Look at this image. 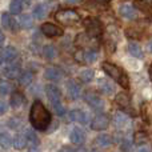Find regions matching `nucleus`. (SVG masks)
Segmentation results:
<instances>
[{
	"instance_id": "obj_12",
	"label": "nucleus",
	"mask_w": 152,
	"mask_h": 152,
	"mask_svg": "<svg viewBox=\"0 0 152 152\" xmlns=\"http://www.w3.org/2000/svg\"><path fill=\"white\" fill-rule=\"evenodd\" d=\"M119 12H120V15L123 16L124 19H127V20H134L137 16L136 10L129 4H121L120 8H119Z\"/></svg>"
},
{
	"instance_id": "obj_17",
	"label": "nucleus",
	"mask_w": 152,
	"mask_h": 152,
	"mask_svg": "<svg viewBox=\"0 0 152 152\" xmlns=\"http://www.w3.org/2000/svg\"><path fill=\"white\" fill-rule=\"evenodd\" d=\"M113 123L118 128H123V127H127L129 124V118L123 112H116L113 115Z\"/></svg>"
},
{
	"instance_id": "obj_10",
	"label": "nucleus",
	"mask_w": 152,
	"mask_h": 152,
	"mask_svg": "<svg viewBox=\"0 0 152 152\" xmlns=\"http://www.w3.org/2000/svg\"><path fill=\"white\" fill-rule=\"evenodd\" d=\"M68 118L71 121H77V123H81V124H87L89 121L88 113L80 110H72L68 113Z\"/></svg>"
},
{
	"instance_id": "obj_15",
	"label": "nucleus",
	"mask_w": 152,
	"mask_h": 152,
	"mask_svg": "<svg viewBox=\"0 0 152 152\" xmlns=\"http://www.w3.org/2000/svg\"><path fill=\"white\" fill-rule=\"evenodd\" d=\"M87 34L92 37H97L102 35V27L97 20H91L87 23Z\"/></svg>"
},
{
	"instance_id": "obj_6",
	"label": "nucleus",
	"mask_w": 152,
	"mask_h": 152,
	"mask_svg": "<svg viewBox=\"0 0 152 152\" xmlns=\"http://www.w3.org/2000/svg\"><path fill=\"white\" fill-rule=\"evenodd\" d=\"M42 32L47 37H56V36H63V29L60 27L55 26L52 23H44L42 24Z\"/></svg>"
},
{
	"instance_id": "obj_18",
	"label": "nucleus",
	"mask_w": 152,
	"mask_h": 152,
	"mask_svg": "<svg viewBox=\"0 0 152 152\" xmlns=\"http://www.w3.org/2000/svg\"><path fill=\"white\" fill-rule=\"evenodd\" d=\"M84 139H86V135H84V132L79 127H75L71 131V135H69L71 143H74V144H81L84 142Z\"/></svg>"
},
{
	"instance_id": "obj_3",
	"label": "nucleus",
	"mask_w": 152,
	"mask_h": 152,
	"mask_svg": "<svg viewBox=\"0 0 152 152\" xmlns=\"http://www.w3.org/2000/svg\"><path fill=\"white\" fill-rule=\"evenodd\" d=\"M55 19L63 26H74V24L79 23L80 16L74 10H60L56 12Z\"/></svg>"
},
{
	"instance_id": "obj_35",
	"label": "nucleus",
	"mask_w": 152,
	"mask_h": 152,
	"mask_svg": "<svg viewBox=\"0 0 152 152\" xmlns=\"http://www.w3.org/2000/svg\"><path fill=\"white\" fill-rule=\"evenodd\" d=\"M97 59V52L95 50L86 51V63H94Z\"/></svg>"
},
{
	"instance_id": "obj_14",
	"label": "nucleus",
	"mask_w": 152,
	"mask_h": 152,
	"mask_svg": "<svg viewBox=\"0 0 152 152\" xmlns=\"http://www.w3.org/2000/svg\"><path fill=\"white\" fill-rule=\"evenodd\" d=\"M67 91H68V95L71 99H79L81 95V89H80V86H79L77 83H76L75 80H69L68 83H67Z\"/></svg>"
},
{
	"instance_id": "obj_31",
	"label": "nucleus",
	"mask_w": 152,
	"mask_h": 152,
	"mask_svg": "<svg viewBox=\"0 0 152 152\" xmlns=\"http://www.w3.org/2000/svg\"><path fill=\"white\" fill-rule=\"evenodd\" d=\"M23 0H12L10 4V11L11 13H13V15H18V13H20L21 8H23Z\"/></svg>"
},
{
	"instance_id": "obj_38",
	"label": "nucleus",
	"mask_w": 152,
	"mask_h": 152,
	"mask_svg": "<svg viewBox=\"0 0 152 152\" xmlns=\"http://www.w3.org/2000/svg\"><path fill=\"white\" fill-rule=\"evenodd\" d=\"M20 124H21V120H19V119H16V118H12L8 120V127H11V128H13V129H16Z\"/></svg>"
},
{
	"instance_id": "obj_28",
	"label": "nucleus",
	"mask_w": 152,
	"mask_h": 152,
	"mask_svg": "<svg viewBox=\"0 0 152 152\" xmlns=\"http://www.w3.org/2000/svg\"><path fill=\"white\" fill-rule=\"evenodd\" d=\"M135 5H136L140 11H143V12H144L147 16H152V7L148 4L147 1H143V0H136V1H135Z\"/></svg>"
},
{
	"instance_id": "obj_23",
	"label": "nucleus",
	"mask_w": 152,
	"mask_h": 152,
	"mask_svg": "<svg viewBox=\"0 0 152 152\" xmlns=\"http://www.w3.org/2000/svg\"><path fill=\"white\" fill-rule=\"evenodd\" d=\"M32 77H34V75H32L31 71H24L23 74L18 77V81H19V84H20L21 87H27V86L31 84Z\"/></svg>"
},
{
	"instance_id": "obj_39",
	"label": "nucleus",
	"mask_w": 152,
	"mask_h": 152,
	"mask_svg": "<svg viewBox=\"0 0 152 152\" xmlns=\"http://www.w3.org/2000/svg\"><path fill=\"white\" fill-rule=\"evenodd\" d=\"M11 89V86L5 81H1V86H0V91H1V95H7Z\"/></svg>"
},
{
	"instance_id": "obj_42",
	"label": "nucleus",
	"mask_w": 152,
	"mask_h": 152,
	"mask_svg": "<svg viewBox=\"0 0 152 152\" xmlns=\"http://www.w3.org/2000/svg\"><path fill=\"white\" fill-rule=\"evenodd\" d=\"M5 108H7V107H5V103L1 102V111H0V113H1V115H4V113H5Z\"/></svg>"
},
{
	"instance_id": "obj_7",
	"label": "nucleus",
	"mask_w": 152,
	"mask_h": 152,
	"mask_svg": "<svg viewBox=\"0 0 152 152\" xmlns=\"http://www.w3.org/2000/svg\"><path fill=\"white\" fill-rule=\"evenodd\" d=\"M3 72H4L5 77H8V79L19 77V76H20L19 75L20 74V61H19V59L15 61H12V63H8V66L3 69Z\"/></svg>"
},
{
	"instance_id": "obj_11",
	"label": "nucleus",
	"mask_w": 152,
	"mask_h": 152,
	"mask_svg": "<svg viewBox=\"0 0 152 152\" xmlns=\"http://www.w3.org/2000/svg\"><path fill=\"white\" fill-rule=\"evenodd\" d=\"M94 42H95V37L89 36L88 34H79L75 40V45L76 47H89V48H94Z\"/></svg>"
},
{
	"instance_id": "obj_34",
	"label": "nucleus",
	"mask_w": 152,
	"mask_h": 152,
	"mask_svg": "<svg viewBox=\"0 0 152 152\" xmlns=\"http://www.w3.org/2000/svg\"><path fill=\"white\" fill-rule=\"evenodd\" d=\"M147 140H148V137L144 132H136V135H135V143H136V144H139V145L145 144Z\"/></svg>"
},
{
	"instance_id": "obj_49",
	"label": "nucleus",
	"mask_w": 152,
	"mask_h": 152,
	"mask_svg": "<svg viewBox=\"0 0 152 152\" xmlns=\"http://www.w3.org/2000/svg\"><path fill=\"white\" fill-rule=\"evenodd\" d=\"M97 1H102V3H107V1H110V0H97Z\"/></svg>"
},
{
	"instance_id": "obj_45",
	"label": "nucleus",
	"mask_w": 152,
	"mask_h": 152,
	"mask_svg": "<svg viewBox=\"0 0 152 152\" xmlns=\"http://www.w3.org/2000/svg\"><path fill=\"white\" fill-rule=\"evenodd\" d=\"M28 152H40V150H39L37 147H31V148L28 150Z\"/></svg>"
},
{
	"instance_id": "obj_2",
	"label": "nucleus",
	"mask_w": 152,
	"mask_h": 152,
	"mask_svg": "<svg viewBox=\"0 0 152 152\" xmlns=\"http://www.w3.org/2000/svg\"><path fill=\"white\" fill-rule=\"evenodd\" d=\"M102 68L103 71L105 72L107 75H110L113 80H116L124 89H128L129 88V80H128V76L127 74L120 68V67H116L115 64H111V63H103L102 64Z\"/></svg>"
},
{
	"instance_id": "obj_21",
	"label": "nucleus",
	"mask_w": 152,
	"mask_h": 152,
	"mask_svg": "<svg viewBox=\"0 0 152 152\" xmlns=\"http://www.w3.org/2000/svg\"><path fill=\"white\" fill-rule=\"evenodd\" d=\"M27 142H28V139H27L26 135H16L15 139H13V148L18 151L23 150V148H26Z\"/></svg>"
},
{
	"instance_id": "obj_9",
	"label": "nucleus",
	"mask_w": 152,
	"mask_h": 152,
	"mask_svg": "<svg viewBox=\"0 0 152 152\" xmlns=\"http://www.w3.org/2000/svg\"><path fill=\"white\" fill-rule=\"evenodd\" d=\"M18 58H19V52L15 47L8 45L7 48H4L1 51V63H5V61L7 63H12V61L18 60Z\"/></svg>"
},
{
	"instance_id": "obj_40",
	"label": "nucleus",
	"mask_w": 152,
	"mask_h": 152,
	"mask_svg": "<svg viewBox=\"0 0 152 152\" xmlns=\"http://www.w3.org/2000/svg\"><path fill=\"white\" fill-rule=\"evenodd\" d=\"M121 150H123L124 152H128L129 150H131V143H129L128 140H124L123 144H121Z\"/></svg>"
},
{
	"instance_id": "obj_25",
	"label": "nucleus",
	"mask_w": 152,
	"mask_h": 152,
	"mask_svg": "<svg viewBox=\"0 0 152 152\" xmlns=\"http://www.w3.org/2000/svg\"><path fill=\"white\" fill-rule=\"evenodd\" d=\"M19 24H20V27H21V28H24V29L32 28V26H34L32 16H29V15H21L20 18H19Z\"/></svg>"
},
{
	"instance_id": "obj_48",
	"label": "nucleus",
	"mask_w": 152,
	"mask_h": 152,
	"mask_svg": "<svg viewBox=\"0 0 152 152\" xmlns=\"http://www.w3.org/2000/svg\"><path fill=\"white\" fill-rule=\"evenodd\" d=\"M0 42H1V45H3V43H4V34L1 32V35H0Z\"/></svg>"
},
{
	"instance_id": "obj_19",
	"label": "nucleus",
	"mask_w": 152,
	"mask_h": 152,
	"mask_svg": "<svg viewBox=\"0 0 152 152\" xmlns=\"http://www.w3.org/2000/svg\"><path fill=\"white\" fill-rule=\"evenodd\" d=\"M24 104H26V99H24V96L20 92H13V94L11 95V105H12L15 110L21 108Z\"/></svg>"
},
{
	"instance_id": "obj_13",
	"label": "nucleus",
	"mask_w": 152,
	"mask_h": 152,
	"mask_svg": "<svg viewBox=\"0 0 152 152\" xmlns=\"http://www.w3.org/2000/svg\"><path fill=\"white\" fill-rule=\"evenodd\" d=\"M51 3H42V4L36 5V7L34 8V16L37 19V20H42V19H44L45 16L48 15V12H50L51 10Z\"/></svg>"
},
{
	"instance_id": "obj_44",
	"label": "nucleus",
	"mask_w": 152,
	"mask_h": 152,
	"mask_svg": "<svg viewBox=\"0 0 152 152\" xmlns=\"http://www.w3.org/2000/svg\"><path fill=\"white\" fill-rule=\"evenodd\" d=\"M81 0H66V3H68V4H76V3H80Z\"/></svg>"
},
{
	"instance_id": "obj_16",
	"label": "nucleus",
	"mask_w": 152,
	"mask_h": 152,
	"mask_svg": "<svg viewBox=\"0 0 152 152\" xmlns=\"http://www.w3.org/2000/svg\"><path fill=\"white\" fill-rule=\"evenodd\" d=\"M45 79L48 80H52V81H59L61 77H63V72L58 68V67H50V68L45 69Z\"/></svg>"
},
{
	"instance_id": "obj_24",
	"label": "nucleus",
	"mask_w": 152,
	"mask_h": 152,
	"mask_svg": "<svg viewBox=\"0 0 152 152\" xmlns=\"http://www.w3.org/2000/svg\"><path fill=\"white\" fill-rule=\"evenodd\" d=\"M1 26L3 28H7V29H12V31H15V21L12 20V18H11L8 13H3L1 15Z\"/></svg>"
},
{
	"instance_id": "obj_50",
	"label": "nucleus",
	"mask_w": 152,
	"mask_h": 152,
	"mask_svg": "<svg viewBox=\"0 0 152 152\" xmlns=\"http://www.w3.org/2000/svg\"><path fill=\"white\" fill-rule=\"evenodd\" d=\"M150 72H151V75H152V66L150 67Z\"/></svg>"
},
{
	"instance_id": "obj_36",
	"label": "nucleus",
	"mask_w": 152,
	"mask_h": 152,
	"mask_svg": "<svg viewBox=\"0 0 152 152\" xmlns=\"http://www.w3.org/2000/svg\"><path fill=\"white\" fill-rule=\"evenodd\" d=\"M75 60L77 63H86V51L84 50H77L74 55Z\"/></svg>"
},
{
	"instance_id": "obj_26",
	"label": "nucleus",
	"mask_w": 152,
	"mask_h": 152,
	"mask_svg": "<svg viewBox=\"0 0 152 152\" xmlns=\"http://www.w3.org/2000/svg\"><path fill=\"white\" fill-rule=\"evenodd\" d=\"M115 102L118 103V104L120 105V107H123V108H127V107H129V105H131V103H129V97H128V95L124 94V92H121V94H118V95H116Z\"/></svg>"
},
{
	"instance_id": "obj_8",
	"label": "nucleus",
	"mask_w": 152,
	"mask_h": 152,
	"mask_svg": "<svg viewBox=\"0 0 152 152\" xmlns=\"http://www.w3.org/2000/svg\"><path fill=\"white\" fill-rule=\"evenodd\" d=\"M45 95H47L48 100L51 102V104L58 103L61 100V92L59 91V88L55 87L53 84H47V86H45Z\"/></svg>"
},
{
	"instance_id": "obj_30",
	"label": "nucleus",
	"mask_w": 152,
	"mask_h": 152,
	"mask_svg": "<svg viewBox=\"0 0 152 152\" xmlns=\"http://www.w3.org/2000/svg\"><path fill=\"white\" fill-rule=\"evenodd\" d=\"M43 55H44L45 59L51 60V59H55V56L58 55V51L53 45H45L44 50H43Z\"/></svg>"
},
{
	"instance_id": "obj_27",
	"label": "nucleus",
	"mask_w": 152,
	"mask_h": 152,
	"mask_svg": "<svg viewBox=\"0 0 152 152\" xmlns=\"http://www.w3.org/2000/svg\"><path fill=\"white\" fill-rule=\"evenodd\" d=\"M128 52L131 53L134 58H137V59L143 58V51L136 43H129L128 44Z\"/></svg>"
},
{
	"instance_id": "obj_33",
	"label": "nucleus",
	"mask_w": 152,
	"mask_h": 152,
	"mask_svg": "<svg viewBox=\"0 0 152 152\" xmlns=\"http://www.w3.org/2000/svg\"><path fill=\"white\" fill-rule=\"evenodd\" d=\"M51 105H52V110H53V112H55L58 116H63V115H66V110H64L63 104H61L60 102H58V103H53V104H51Z\"/></svg>"
},
{
	"instance_id": "obj_46",
	"label": "nucleus",
	"mask_w": 152,
	"mask_h": 152,
	"mask_svg": "<svg viewBox=\"0 0 152 152\" xmlns=\"http://www.w3.org/2000/svg\"><path fill=\"white\" fill-rule=\"evenodd\" d=\"M147 50H148V52H152V42H150L147 44Z\"/></svg>"
},
{
	"instance_id": "obj_4",
	"label": "nucleus",
	"mask_w": 152,
	"mask_h": 152,
	"mask_svg": "<svg viewBox=\"0 0 152 152\" xmlns=\"http://www.w3.org/2000/svg\"><path fill=\"white\" fill-rule=\"evenodd\" d=\"M84 100H86L87 104H88L94 111H99L100 112V111L104 110V102H103L102 97H99L95 92H91V91L86 92Z\"/></svg>"
},
{
	"instance_id": "obj_20",
	"label": "nucleus",
	"mask_w": 152,
	"mask_h": 152,
	"mask_svg": "<svg viewBox=\"0 0 152 152\" xmlns=\"http://www.w3.org/2000/svg\"><path fill=\"white\" fill-rule=\"evenodd\" d=\"M97 87H99V89L103 92V94L105 95H112L113 91H115V87H113V84H111L108 80H105V79H100L99 83H97Z\"/></svg>"
},
{
	"instance_id": "obj_32",
	"label": "nucleus",
	"mask_w": 152,
	"mask_h": 152,
	"mask_svg": "<svg viewBox=\"0 0 152 152\" xmlns=\"http://www.w3.org/2000/svg\"><path fill=\"white\" fill-rule=\"evenodd\" d=\"M79 76H80V80L81 81H84V83H89V81L94 80L95 72L92 71V69H83Z\"/></svg>"
},
{
	"instance_id": "obj_47",
	"label": "nucleus",
	"mask_w": 152,
	"mask_h": 152,
	"mask_svg": "<svg viewBox=\"0 0 152 152\" xmlns=\"http://www.w3.org/2000/svg\"><path fill=\"white\" fill-rule=\"evenodd\" d=\"M76 152H88V151H87V148H84V147H80V148H79V150L76 151Z\"/></svg>"
},
{
	"instance_id": "obj_51",
	"label": "nucleus",
	"mask_w": 152,
	"mask_h": 152,
	"mask_svg": "<svg viewBox=\"0 0 152 152\" xmlns=\"http://www.w3.org/2000/svg\"><path fill=\"white\" fill-rule=\"evenodd\" d=\"M94 152H97V151H94Z\"/></svg>"
},
{
	"instance_id": "obj_41",
	"label": "nucleus",
	"mask_w": 152,
	"mask_h": 152,
	"mask_svg": "<svg viewBox=\"0 0 152 152\" xmlns=\"http://www.w3.org/2000/svg\"><path fill=\"white\" fill-rule=\"evenodd\" d=\"M59 152H76V151H74L71 147H68V145H64V147L60 148V151Z\"/></svg>"
},
{
	"instance_id": "obj_29",
	"label": "nucleus",
	"mask_w": 152,
	"mask_h": 152,
	"mask_svg": "<svg viewBox=\"0 0 152 152\" xmlns=\"http://www.w3.org/2000/svg\"><path fill=\"white\" fill-rule=\"evenodd\" d=\"M0 143H1V147L4 148V150H7L11 145H13V140L11 139L10 134H7V132H4V131L0 135Z\"/></svg>"
},
{
	"instance_id": "obj_5",
	"label": "nucleus",
	"mask_w": 152,
	"mask_h": 152,
	"mask_svg": "<svg viewBox=\"0 0 152 152\" xmlns=\"http://www.w3.org/2000/svg\"><path fill=\"white\" fill-rule=\"evenodd\" d=\"M108 126H110V118L107 115H103V113L95 116L91 123V128L94 131H104L108 128Z\"/></svg>"
},
{
	"instance_id": "obj_37",
	"label": "nucleus",
	"mask_w": 152,
	"mask_h": 152,
	"mask_svg": "<svg viewBox=\"0 0 152 152\" xmlns=\"http://www.w3.org/2000/svg\"><path fill=\"white\" fill-rule=\"evenodd\" d=\"M26 136H27V139H28V142H31V144H35V145H36L37 143H39V140H37V137H36V135H35V132L31 131V129H27V131H26Z\"/></svg>"
},
{
	"instance_id": "obj_22",
	"label": "nucleus",
	"mask_w": 152,
	"mask_h": 152,
	"mask_svg": "<svg viewBox=\"0 0 152 152\" xmlns=\"http://www.w3.org/2000/svg\"><path fill=\"white\" fill-rule=\"evenodd\" d=\"M96 144L102 148H107L112 144V137H111L110 135H105V134L99 135V136L96 137Z\"/></svg>"
},
{
	"instance_id": "obj_1",
	"label": "nucleus",
	"mask_w": 152,
	"mask_h": 152,
	"mask_svg": "<svg viewBox=\"0 0 152 152\" xmlns=\"http://www.w3.org/2000/svg\"><path fill=\"white\" fill-rule=\"evenodd\" d=\"M29 121L32 127L39 131H45L51 123V113L44 107L42 102L35 100L31 105V112H29Z\"/></svg>"
},
{
	"instance_id": "obj_43",
	"label": "nucleus",
	"mask_w": 152,
	"mask_h": 152,
	"mask_svg": "<svg viewBox=\"0 0 152 152\" xmlns=\"http://www.w3.org/2000/svg\"><path fill=\"white\" fill-rule=\"evenodd\" d=\"M137 152H151V150L150 148H147V147H142V148L137 150Z\"/></svg>"
}]
</instances>
